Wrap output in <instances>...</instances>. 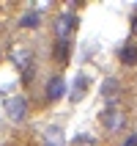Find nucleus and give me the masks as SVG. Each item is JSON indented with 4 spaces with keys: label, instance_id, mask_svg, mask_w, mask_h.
I'll return each mask as SVG.
<instances>
[{
    "label": "nucleus",
    "instance_id": "3",
    "mask_svg": "<svg viewBox=\"0 0 137 146\" xmlns=\"http://www.w3.org/2000/svg\"><path fill=\"white\" fill-rule=\"evenodd\" d=\"M74 25H77V19H74L71 14H60L55 19V39H58V44H66V41L71 39Z\"/></svg>",
    "mask_w": 137,
    "mask_h": 146
},
{
    "label": "nucleus",
    "instance_id": "11",
    "mask_svg": "<svg viewBox=\"0 0 137 146\" xmlns=\"http://www.w3.org/2000/svg\"><path fill=\"white\" fill-rule=\"evenodd\" d=\"M123 146H137V132H134V135H132V138L126 141V143H123Z\"/></svg>",
    "mask_w": 137,
    "mask_h": 146
},
{
    "label": "nucleus",
    "instance_id": "9",
    "mask_svg": "<svg viewBox=\"0 0 137 146\" xmlns=\"http://www.w3.org/2000/svg\"><path fill=\"white\" fill-rule=\"evenodd\" d=\"M85 86H88V77H85V74H80V77H77V83H74V94H71V99H82V94H85Z\"/></svg>",
    "mask_w": 137,
    "mask_h": 146
},
{
    "label": "nucleus",
    "instance_id": "4",
    "mask_svg": "<svg viewBox=\"0 0 137 146\" xmlns=\"http://www.w3.org/2000/svg\"><path fill=\"white\" fill-rule=\"evenodd\" d=\"M99 121H102V127H104V130L115 132V130L123 124V113H121L115 105H113V108H104V110L99 113Z\"/></svg>",
    "mask_w": 137,
    "mask_h": 146
},
{
    "label": "nucleus",
    "instance_id": "6",
    "mask_svg": "<svg viewBox=\"0 0 137 146\" xmlns=\"http://www.w3.org/2000/svg\"><path fill=\"white\" fill-rule=\"evenodd\" d=\"M63 88H66L63 77H52L49 86H47V99H60L63 97Z\"/></svg>",
    "mask_w": 137,
    "mask_h": 146
},
{
    "label": "nucleus",
    "instance_id": "10",
    "mask_svg": "<svg viewBox=\"0 0 137 146\" xmlns=\"http://www.w3.org/2000/svg\"><path fill=\"white\" fill-rule=\"evenodd\" d=\"M71 146H96V143H93L88 135H77V138L71 141Z\"/></svg>",
    "mask_w": 137,
    "mask_h": 146
},
{
    "label": "nucleus",
    "instance_id": "2",
    "mask_svg": "<svg viewBox=\"0 0 137 146\" xmlns=\"http://www.w3.org/2000/svg\"><path fill=\"white\" fill-rule=\"evenodd\" d=\"M8 55H11V61H14V66H19V69H22L25 80H30V77H33V69H36L33 50L28 47V44H22V41H14V44H11V50H8Z\"/></svg>",
    "mask_w": 137,
    "mask_h": 146
},
{
    "label": "nucleus",
    "instance_id": "12",
    "mask_svg": "<svg viewBox=\"0 0 137 146\" xmlns=\"http://www.w3.org/2000/svg\"><path fill=\"white\" fill-rule=\"evenodd\" d=\"M132 25H134V31H137V14H134V22H132Z\"/></svg>",
    "mask_w": 137,
    "mask_h": 146
},
{
    "label": "nucleus",
    "instance_id": "5",
    "mask_svg": "<svg viewBox=\"0 0 137 146\" xmlns=\"http://www.w3.org/2000/svg\"><path fill=\"white\" fill-rule=\"evenodd\" d=\"M102 97L104 99H118L121 97V83L115 80V77H107V80L102 83Z\"/></svg>",
    "mask_w": 137,
    "mask_h": 146
},
{
    "label": "nucleus",
    "instance_id": "8",
    "mask_svg": "<svg viewBox=\"0 0 137 146\" xmlns=\"http://www.w3.org/2000/svg\"><path fill=\"white\" fill-rule=\"evenodd\" d=\"M19 25H22V28H39V14H36V11L22 14L19 17Z\"/></svg>",
    "mask_w": 137,
    "mask_h": 146
},
{
    "label": "nucleus",
    "instance_id": "1",
    "mask_svg": "<svg viewBox=\"0 0 137 146\" xmlns=\"http://www.w3.org/2000/svg\"><path fill=\"white\" fill-rule=\"evenodd\" d=\"M0 99H3V110L11 121H22L25 116H28V102L14 86H6V88L0 91Z\"/></svg>",
    "mask_w": 137,
    "mask_h": 146
},
{
    "label": "nucleus",
    "instance_id": "7",
    "mask_svg": "<svg viewBox=\"0 0 137 146\" xmlns=\"http://www.w3.org/2000/svg\"><path fill=\"white\" fill-rule=\"evenodd\" d=\"M121 61H123L126 66H132V64L137 61V47H134V44H126V47L121 50Z\"/></svg>",
    "mask_w": 137,
    "mask_h": 146
}]
</instances>
